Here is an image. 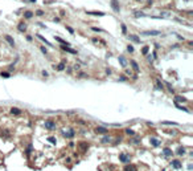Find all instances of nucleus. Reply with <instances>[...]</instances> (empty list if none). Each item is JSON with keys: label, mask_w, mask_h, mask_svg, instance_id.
Instances as JSON below:
<instances>
[{"label": "nucleus", "mask_w": 193, "mask_h": 171, "mask_svg": "<svg viewBox=\"0 0 193 171\" xmlns=\"http://www.w3.org/2000/svg\"><path fill=\"white\" fill-rule=\"evenodd\" d=\"M144 36H158V35H162L160 31H144L143 32Z\"/></svg>", "instance_id": "nucleus-1"}, {"label": "nucleus", "mask_w": 193, "mask_h": 171, "mask_svg": "<svg viewBox=\"0 0 193 171\" xmlns=\"http://www.w3.org/2000/svg\"><path fill=\"white\" fill-rule=\"evenodd\" d=\"M111 7H112V10L115 11V12H119V11H120V7H119L118 0H111Z\"/></svg>", "instance_id": "nucleus-2"}, {"label": "nucleus", "mask_w": 193, "mask_h": 171, "mask_svg": "<svg viewBox=\"0 0 193 171\" xmlns=\"http://www.w3.org/2000/svg\"><path fill=\"white\" fill-rule=\"evenodd\" d=\"M119 159H120V162L128 163V162H130V155H127V154H120V155H119Z\"/></svg>", "instance_id": "nucleus-3"}, {"label": "nucleus", "mask_w": 193, "mask_h": 171, "mask_svg": "<svg viewBox=\"0 0 193 171\" xmlns=\"http://www.w3.org/2000/svg\"><path fill=\"white\" fill-rule=\"evenodd\" d=\"M44 127H46V129H49V130H52V129L56 127V125H54L53 121H46V122L44 123Z\"/></svg>", "instance_id": "nucleus-4"}, {"label": "nucleus", "mask_w": 193, "mask_h": 171, "mask_svg": "<svg viewBox=\"0 0 193 171\" xmlns=\"http://www.w3.org/2000/svg\"><path fill=\"white\" fill-rule=\"evenodd\" d=\"M4 39H6V41L11 45V47H15V40H13L10 35H6V36H4Z\"/></svg>", "instance_id": "nucleus-5"}, {"label": "nucleus", "mask_w": 193, "mask_h": 171, "mask_svg": "<svg viewBox=\"0 0 193 171\" xmlns=\"http://www.w3.org/2000/svg\"><path fill=\"white\" fill-rule=\"evenodd\" d=\"M87 15H93V16H104L103 12H99V11H86Z\"/></svg>", "instance_id": "nucleus-6"}, {"label": "nucleus", "mask_w": 193, "mask_h": 171, "mask_svg": "<svg viewBox=\"0 0 193 171\" xmlns=\"http://www.w3.org/2000/svg\"><path fill=\"white\" fill-rule=\"evenodd\" d=\"M130 64H131V66H132V69H134L135 72H139L140 70V68H139V65H138V62L135 61V60H131Z\"/></svg>", "instance_id": "nucleus-7"}, {"label": "nucleus", "mask_w": 193, "mask_h": 171, "mask_svg": "<svg viewBox=\"0 0 193 171\" xmlns=\"http://www.w3.org/2000/svg\"><path fill=\"white\" fill-rule=\"evenodd\" d=\"M64 50H66V52H69V53H72V54H77V50H74V49H72V48H69L68 45H62L61 47Z\"/></svg>", "instance_id": "nucleus-8"}, {"label": "nucleus", "mask_w": 193, "mask_h": 171, "mask_svg": "<svg viewBox=\"0 0 193 171\" xmlns=\"http://www.w3.org/2000/svg\"><path fill=\"white\" fill-rule=\"evenodd\" d=\"M95 133H98V134H104V133H107V129H106V127H102V126L95 127Z\"/></svg>", "instance_id": "nucleus-9"}, {"label": "nucleus", "mask_w": 193, "mask_h": 171, "mask_svg": "<svg viewBox=\"0 0 193 171\" xmlns=\"http://www.w3.org/2000/svg\"><path fill=\"white\" fill-rule=\"evenodd\" d=\"M128 37H130V40H131V41H134V43H138V44L140 43V39L136 35H128Z\"/></svg>", "instance_id": "nucleus-10"}, {"label": "nucleus", "mask_w": 193, "mask_h": 171, "mask_svg": "<svg viewBox=\"0 0 193 171\" xmlns=\"http://www.w3.org/2000/svg\"><path fill=\"white\" fill-rule=\"evenodd\" d=\"M17 29H19L20 32H25L26 31V25L24 24V23H20V24L17 25Z\"/></svg>", "instance_id": "nucleus-11"}, {"label": "nucleus", "mask_w": 193, "mask_h": 171, "mask_svg": "<svg viewBox=\"0 0 193 171\" xmlns=\"http://www.w3.org/2000/svg\"><path fill=\"white\" fill-rule=\"evenodd\" d=\"M37 37H38V39H40L41 41H42V43H45V44H46V45H49V47H53V45H52V44H50V43H49V41H48L46 39H45V37H42V36H41V35H37Z\"/></svg>", "instance_id": "nucleus-12"}, {"label": "nucleus", "mask_w": 193, "mask_h": 171, "mask_svg": "<svg viewBox=\"0 0 193 171\" xmlns=\"http://www.w3.org/2000/svg\"><path fill=\"white\" fill-rule=\"evenodd\" d=\"M186 98H184V97H180V96H176L174 97V102H185Z\"/></svg>", "instance_id": "nucleus-13"}, {"label": "nucleus", "mask_w": 193, "mask_h": 171, "mask_svg": "<svg viewBox=\"0 0 193 171\" xmlns=\"http://www.w3.org/2000/svg\"><path fill=\"white\" fill-rule=\"evenodd\" d=\"M172 166L174 168H180L181 167V163H180V160H172Z\"/></svg>", "instance_id": "nucleus-14"}, {"label": "nucleus", "mask_w": 193, "mask_h": 171, "mask_svg": "<svg viewBox=\"0 0 193 171\" xmlns=\"http://www.w3.org/2000/svg\"><path fill=\"white\" fill-rule=\"evenodd\" d=\"M56 40L58 41V43H61L62 45H68V47H69V45H70V44H69V43H68V41H65V40H62L61 37H58V36H56Z\"/></svg>", "instance_id": "nucleus-15"}, {"label": "nucleus", "mask_w": 193, "mask_h": 171, "mask_svg": "<svg viewBox=\"0 0 193 171\" xmlns=\"http://www.w3.org/2000/svg\"><path fill=\"white\" fill-rule=\"evenodd\" d=\"M119 62L122 64V66H123V68H124V66H127V61H126V58H124V57L119 56Z\"/></svg>", "instance_id": "nucleus-16"}, {"label": "nucleus", "mask_w": 193, "mask_h": 171, "mask_svg": "<svg viewBox=\"0 0 193 171\" xmlns=\"http://www.w3.org/2000/svg\"><path fill=\"white\" fill-rule=\"evenodd\" d=\"M124 171H136V167L135 166H132V164H128L124 167Z\"/></svg>", "instance_id": "nucleus-17"}, {"label": "nucleus", "mask_w": 193, "mask_h": 171, "mask_svg": "<svg viewBox=\"0 0 193 171\" xmlns=\"http://www.w3.org/2000/svg\"><path fill=\"white\" fill-rule=\"evenodd\" d=\"M11 113H12V114L19 115V114H21V110H20V109H17V108H12V109H11Z\"/></svg>", "instance_id": "nucleus-18"}, {"label": "nucleus", "mask_w": 193, "mask_h": 171, "mask_svg": "<svg viewBox=\"0 0 193 171\" xmlns=\"http://www.w3.org/2000/svg\"><path fill=\"white\" fill-rule=\"evenodd\" d=\"M163 154L165 156H172V150H169V149H164L163 150Z\"/></svg>", "instance_id": "nucleus-19"}, {"label": "nucleus", "mask_w": 193, "mask_h": 171, "mask_svg": "<svg viewBox=\"0 0 193 171\" xmlns=\"http://www.w3.org/2000/svg\"><path fill=\"white\" fill-rule=\"evenodd\" d=\"M32 16H33V12H30V11L24 12V17H25V19H32Z\"/></svg>", "instance_id": "nucleus-20"}, {"label": "nucleus", "mask_w": 193, "mask_h": 171, "mask_svg": "<svg viewBox=\"0 0 193 171\" xmlns=\"http://www.w3.org/2000/svg\"><path fill=\"white\" fill-rule=\"evenodd\" d=\"M148 50H150V47H148V45H146V47L142 48V53L146 56V54H148Z\"/></svg>", "instance_id": "nucleus-21"}, {"label": "nucleus", "mask_w": 193, "mask_h": 171, "mask_svg": "<svg viewBox=\"0 0 193 171\" xmlns=\"http://www.w3.org/2000/svg\"><path fill=\"white\" fill-rule=\"evenodd\" d=\"M150 142L152 143L154 146H159V145H160V142H159L158 139H156V138H151V139H150Z\"/></svg>", "instance_id": "nucleus-22"}, {"label": "nucleus", "mask_w": 193, "mask_h": 171, "mask_svg": "<svg viewBox=\"0 0 193 171\" xmlns=\"http://www.w3.org/2000/svg\"><path fill=\"white\" fill-rule=\"evenodd\" d=\"M54 69H57V70H64V69H65V62H61L60 65H57V68H54Z\"/></svg>", "instance_id": "nucleus-23"}, {"label": "nucleus", "mask_w": 193, "mask_h": 171, "mask_svg": "<svg viewBox=\"0 0 193 171\" xmlns=\"http://www.w3.org/2000/svg\"><path fill=\"white\" fill-rule=\"evenodd\" d=\"M0 76L4 77V78H10V77H11V74H10L8 72H2V73H0Z\"/></svg>", "instance_id": "nucleus-24"}, {"label": "nucleus", "mask_w": 193, "mask_h": 171, "mask_svg": "<svg viewBox=\"0 0 193 171\" xmlns=\"http://www.w3.org/2000/svg\"><path fill=\"white\" fill-rule=\"evenodd\" d=\"M64 134H65V137H70V138H72L73 135H74V131H73V130H69L68 133L65 131V133H64Z\"/></svg>", "instance_id": "nucleus-25"}, {"label": "nucleus", "mask_w": 193, "mask_h": 171, "mask_svg": "<svg viewBox=\"0 0 193 171\" xmlns=\"http://www.w3.org/2000/svg\"><path fill=\"white\" fill-rule=\"evenodd\" d=\"M163 125H173V126H177V122H169V121H164L163 122Z\"/></svg>", "instance_id": "nucleus-26"}, {"label": "nucleus", "mask_w": 193, "mask_h": 171, "mask_svg": "<svg viewBox=\"0 0 193 171\" xmlns=\"http://www.w3.org/2000/svg\"><path fill=\"white\" fill-rule=\"evenodd\" d=\"M34 13H36V15H37V16H44V13H45V12H44L42 10H37V11H36Z\"/></svg>", "instance_id": "nucleus-27"}, {"label": "nucleus", "mask_w": 193, "mask_h": 171, "mask_svg": "<svg viewBox=\"0 0 193 171\" xmlns=\"http://www.w3.org/2000/svg\"><path fill=\"white\" fill-rule=\"evenodd\" d=\"M184 152H185V149H182V147H178V150H177V154H178V155H182Z\"/></svg>", "instance_id": "nucleus-28"}, {"label": "nucleus", "mask_w": 193, "mask_h": 171, "mask_svg": "<svg viewBox=\"0 0 193 171\" xmlns=\"http://www.w3.org/2000/svg\"><path fill=\"white\" fill-rule=\"evenodd\" d=\"M103 143H107V142H111V138L110 137H103V139H102Z\"/></svg>", "instance_id": "nucleus-29"}, {"label": "nucleus", "mask_w": 193, "mask_h": 171, "mask_svg": "<svg viewBox=\"0 0 193 171\" xmlns=\"http://www.w3.org/2000/svg\"><path fill=\"white\" fill-rule=\"evenodd\" d=\"M156 85H158V89H163V84H162V82H160L159 80L156 81Z\"/></svg>", "instance_id": "nucleus-30"}, {"label": "nucleus", "mask_w": 193, "mask_h": 171, "mask_svg": "<svg viewBox=\"0 0 193 171\" xmlns=\"http://www.w3.org/2000/svg\"><path fill=\"white\" fill-rule=\"evenodd\" d=\"M122 32H123V33H124V35L127 33V27H126L124 24H122Z\"/></svg>", "instance_id": "nucleus-31"}, {"label": "nucleus", "mask_w": 193, "mask_h": 171, "mask_svg": "<svg viewBox=\"0 0 193 171\" xmlns=\"http://www.w3.org/2000/svg\"><path fill=\"white\" fill-rule=\"evenodd\" d=\"M127 50H128L130 53H132V52H134V47H132V45H128V47H127Z\"/></svg>", "instance_id": "nucleus-32"}, {"label": "nucleus", "mask_w": 193, "mask_h": 171, "mask_svg": "<svg viewBox=\"0 0 193 171\" xmlns=\"http://www.w3.org/2000/svg\"><path fill=\"white\" fill-rule=\"evenodd\" d=\"M66 29H68L69 32H70V33H72V35H74V29H73V28H72V27H68V25H66Z\"/></svg>", "instance_id": "nucleus-33"}, {"label": "nucleus", "mask_w": 193, "mask_h": 171, "mask_svg": "<svg viewBox=\"0 0 193 171\" xmlns=\"http://www.w3.org/2000/svg\"><path fill=\"white\" fill-rule=\"evenodd\" d=\"M91 29H93L94 32H103V29H100V28H96V27H93V28H91Z\"/></svg>", "instance_id": "nucleus-34"}, {"label": "nucleus", "mask_w": 193, "mask_h": 171, "mask_svg": "<svg viewBox=\"0 0 193 171\" xmlns=\"http://www.w3.org/2000/svg\"><path fill=\"white\" fill-rule=\"evenodd\" d=\"M139 16H144L143 12H135V17H139Z\"/></svg>", "instance_id": "nucleus-35"}, {"label": "nucleus", "mask_w": 193, "mask_h": 171, "mask_svg": "<svg viewBox=\"0 0 193 171\" xmlns=\"http://www.w3.org/2000/svg\"><path fill=\"white\" fill-rule=\"evenodd\" d=\"M41 52H42L44 54H48V50H46V48H45V47H41Z\"/></svg>", "instance_id": "nucleus-36"}, {"label": "nucleus", "mask_w": 193, "mask_h": 171, "mask_svg": "<svg viewBox=\"0 0 193 171\" xmlns=\"http://www.w3.org/2000/svg\"><path fill=\"white\" fill-rule=\"evenodd\" d=\"M48 141H49V142H52V143H56V139H54V137H49V138H48Z\"/></svg>", "instance_id": "nucleus-37"}, {"label": "nucleus", "mask_w": 193, "mask_h": 171, "mask_svg": "<svg viewBox=\"0 0 193 171\" xmlns=\"http://www.w3.org/2000/svg\"><path fill=\"white\" fill-rule=\"evenodd\" d=\"M127 134H131V135H132V134H134V130H131V129H127Z\"/></svg>", "instance_id": "nucleus-38"}, {"label": "nucleus", "mask_w": 193, "mask_h": 171, "mask_svg": "<svg viewBox=\"0 0 193 171\" xmlns=\"http://www.w3.org/2000/svg\"><path fill=\"white\" fill-rule=\"evenodd\" d=\"M42 76H44V77H48L49 74H48V72H46V70H42Z\"/></svg>", "instance_id": "nucleus-39"}, {"label": "nucleus", "mask_w": 193, "mask_h": 171, "mask_svg": "<svg viewBox=\"0 0 193 171\" xmlns=\"http://www.w3.org/2000/svg\"><path fill=\"white\" fill-rule=\"evenodd\" d=\"M26 40H28V41H32V36H26Z\"/></svg>", "instance_id": "nucleus-40"}, {"label": "nucleus", "mask_w": 193, "mask_h": 171, "mask_svg": "<svg viewBox=\"0 0 193 171\" xmlns=\"http://www.w3.org/2000/svg\"><path fill=\"white\" fill-rule=\"evenodd\" d=\"M29 2H32V3H36V2H37V0H29Z\"/></svg>", "instance_id": "nucleus-41"}, {"label": "nucleus", "mask_w": 193, "mask_h": 171, "mask_svg": "<svg viewBox=\"0 0 193 171\" xmlns=\"http://www.w3.org/2000/svg\"><path fill=\"white\" fill-rule=\"evenodd\" d=\"M136 2H142V0H136Z\"/></svg>", "instance_id": "nucleus-42"}]
</instances>
